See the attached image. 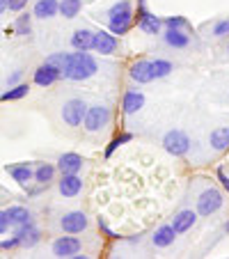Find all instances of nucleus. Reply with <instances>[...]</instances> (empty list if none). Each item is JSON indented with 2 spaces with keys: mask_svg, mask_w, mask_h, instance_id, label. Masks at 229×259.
Segmentation results:
<instances>
[{
  "mask_svg": "<svg viewBox=\"0 0 229 259\" xmlns=\"http://www.w3.org/2000/svg\"><path fill=\"white\" fill-rule=\"evenodd\" d=\"M128 76H131L133 83L138 85H147L154 80V71H151V60H138L131 64L128 69Z\"/></svg>",
  "mask_w": 229,
  "mask_h": 259,
  "instance_id": "nucleus-11",
  "label": "nucleus"
},
{
  "mask_svg": "<svg viewBox=\"0 0 229 259\" xmlns=\"http://www.w3.org/2000/svg\"><path fill=\"white\" fill-rule=\"evenodd\" d=\"M138 28L147 34H161L163 28V19L156 14H151L145 7H138Z\"/></svg>",
  "mask_w": 229,
  "mask_h": 259,
  "instance_id": "nucleus-10",
  "label": "nucleus"
},
{
  "mask_svg": "<svg viewBox=\"0 0 229 259\" xmlns=\"http://www.w3.org/2000/svg\"><path fill=\"white\" fill-rule=\"evenodd\" d=\"M117 34H112L110 30H99V32H94V39H92V51H97V53L101 55H112L117 53Z\"/></svg>",
  "mask_w": 229,
  "mask_h": 259,
  "instance_id": "nucleus-8",
  "label": "nucleus"
},
{
  "mask_svg": "<svg viewBox=\"0 0 229 259\" xmlns=\"http://www.w3.org/2000/svg\"><path fill=\"white\" fill-rule=\"evenodd\" d=\"M83 10V0H62L60 3V14L64 19H76Z\"/></svg>",
  "mask_w": 229,
  "mask_h": 259,
  "instance_id": "nucleus-26",
  "label": "nucleus"
},
{
  "mask_svg": "<svg viewBox=\"0 0 229 259\" xmlns=\"http://www.w3.org/2000/svg\"><path fill=\"white\" fill-rule=\"evenodd\" d=\"M16 32L19 34H30V16L28 14H21L16 19Z\"/></svg>",
  "mask_w": 229,
  "mask_h": 259,
  "instance_id": "nucleus-32",
  "label": "nucleus"
},
{
  "mask_svg": "<svg viewBox=\"0 0 229 259\" xmlns=\"http://www.w3.org/2000/svg\"><path fill=\"white\" fill-rule=\"evenodd\" d=\"M80 241L76 239V236H60V239H55L53 241V254L55 257H62V259H67V257H73V254H78L80 252Z\"/></svg>",
  "mask_w": 229,
  "mask_h": 259,
  "instance_id": "nucleus-9",
  "label": "nucleus"
},
{
  "mask_svg": "<svg viewBox=\"0 0 229 259\" xmlns=\"http://www.w3.org/2000/svg\"><path fill=\"white\" fill-rule=\"evenodd\" d=\"M218 181H220V184H222V188H224V191L229 193V177L224 175L222 170H218Z\"/></svg>",
  "mask_w": 229,
  "mask_h": 259,
  "instance_id": "nucleus-38",
  "label": "nucleus"
},
{
  "mask_svg": "<svg viewBox=\"0 0 229 259\" xmlns=\"http://www.w3.org/2000/svg\"><path fill=\"white\" fill-rule=\"evenodd\" d=\"M110 119H112L110 108L97 103V106H87V113H85L83 126H85V131H87V133H99V131H103V128L110 124Z\"/></svg>",
  "mask_w": 229,
  "mask_h": 259,
  "instance_id": "nucleus-3",
  "label": "nucleus"
},
{
  "mask_svg": "<svg viewBox=\"0 0 229 259\" xmlns=\"http://www.w3.org/2000/svg\"><path fill=\"white\" fill-rule=\"evenodd\" d=\"M99 227H101V232H103L106 236H110V239H117V236H115V232H112L110 227L106 225V220H103V218H99Z\"/></svg>",
  "mask_w": 229,
  "mask_h": 259,
  "instance_id": "nucleus-36",
  "label": "nucleus"
},
{
  "mask_svg": "<svg viewBox=\"0 0 229 259\" xmlns=\"http://www.w3.org/2000/svg\"><path fill=\"white\" fill-rule=\"evenodd\" d=\"M58 188H60V195L62 197H76L83 191V179H80L78 175H62Z\"/></svg>",
  "mask_w": 229,
  "mask_h": 259,
  "instance_id": "nucleus-15",
  "label": "nucleus"
},
{
  "mask_svg": "<svg viewBox=\"0 0 229 259\" xmlns=\"http://www.w3.org/2000/svg\"><path fill=\"white\" fill-rule=\"evenodd\" d=\"M87 225H89V218L83 211H69L60 220V227H62L64 234H80V232L87 230Z\"/></svg>",
  "mask_w": 229,
  "mask_h": 259,
  "instance_id": "nucleus-7",
  "label": "nucleus"
},
{
  "mask_svg": "<svg viewBox=\"0 0 229 259\" xmlns=\"http://www.w3.org/2000/svg\"><path fill=\"white\" fill-rule=\"evenodd\" d=\"M80 167H83V156L76 152H67L58 158V170L62 175H78Z\"/></svg>",
  "mask_w": 229,
  "mask_h": 259,
  "instance_id": "nucleus-14",
  "label": "nucleus"
},
{
  "mask_svg": "<svg viewBox=\"0 0 229 259\" xmlns=\"http://www.w3.org/2000/svg\"><path fill=\"white\" fill-rule=\"evenodd\" d=\"M85 113H87V106H85L83 99H69L62 106V119L69 126H80L85 119Z\"/></svg>",
  "mask_w": 229,
  "mask_h": 259,
  "instance_id": "nucleus-6",
  "label": "nucleus"
},
{
  "mask_svg": "<svg viewBox=\"0 0 229 259\" xmlns=\"http://www.w3.org/2000/svg\"><path fill=\"white\" fill-rule=\"evenodd\" d=\"M145 108V94L140 90H126L122 99V110L124 115H135Z\"/></svg>",
  "mask_w": 229,
  "mask_h": 259,
  "instance_id": "nucleus-13",
  "label": "nucleus"
},
{
  "mask_svg": "<svg viewBox=\"0 0 229 259\" xmlns=\"http://www.w3.org/2000/svg\"><path fill=\"white\" fill-rule=\"evenodd\" d=\"M92 39H94V32L87 28H80L73 32L71 37V46L76 51H92Z\"/></svg>",
  "mask_w": 229,
  "mask_h": 259,
  "instance_id": "nucleus-22",
  "label": "nucleus"
},
{
  "mask_svg": "<svg viewBox=\"0 0 229 259\" xmlns=\"http://www.w3.org/2000/svg\"><path fill=\"white\" fill-rule=\"evenodd\" d=\"M227 51H229V46H227Z\"/></svg>",
  "mask_w": 229,
  "mask_h": 259,
  "instance_id": "nucleus-42",
  "label": "nucleus"
},
{
  "mask_svg": "<svg viewBox=\"0 0 229 259\" xmlns=\"http://www.w3.org/2000/svg\"><path fill=\"white\" fill-rule=\"evenodd\" d=\"M55 170H58V167L51 165V163H41V165L34 170V181L41 184V186H49L51 181H53V177H55Z\"/></svg>",
  "mask_w": 229,
  "mask_h": 259,
  "instance_id": "nucleus-25",
  "label": "nucleus"
},
{
  "mask_svg": "<svg viewBox=\"0 0 229 259\" xmlns=\"http://www.w3.org/2000/svg\"><path fill=\"white\" fill-rule=\"evenodd\" d=\"M7 172L12 175V179L16 181V184H21V186H25L30 179H34V172L32 167H30V163H19V165H7L5 167Z\"/></svg>",
  "mask_w": 229,
  "mask_h": 259,
  "instance_id": "nucleus-20",
  "label": "nucleus"
},
{
  "mask_svg": "<svg viewBox=\"0 0 229 259\" xmlns=\"http://www.w3.org/2000/svg\"><path fill=\"white\" fill-rule=\"evenodd\" d=\"M176 239V232L172 225H161L154 234H151V243L156 245V248H170Z\"/></svg>",
  "mask_w": 229,
  "mask_h": 259,
  "instance_id": "nucleus-19",
  "label": "nucleus"
},
{
  "mask_svg": "<svg viewBox=\"0 0 229 259\" xmlns=\"http://www.w3.org/2000/svg\"><path fill=\"white\" fill-rule=\"evenodd\" d=\"M163 41H165L170 49H188L190 37L186 34V30L165 28V32H163Z\"/></svg>",
  "mask_w": 229,
  "mask_h": 259,
  "instance_id": "nucleus-18",
  "label": "nucleus"
},
{
  "mask_svg": "<svg viewBox=\"0 0 229 259\" xmlns=\"http://www.w3.org/2000/svg\"><path fill=\"white\" fill-rule=\"evenodd\" d=\"M197 223V211H193V209H184V211H179V213L174 215V220H172L170 225L174 227V232L176 234H184V232H188L190 227Z\"/></svg>",
  "mask_w": 229,
  "mask_h": 259,
  "instance_id": "nucleus-17",
  "label": "nucleus"
},
{
  "mask_svg": "<svg viewBox=\"0 0 229 259\" xmlns=\"http://www.w3.org/2000/svg\"><path fill=\"white\" fill-rule=\"evenodd\" d=\"M58 12H60L58 0H37L34 3V16L37 19H53Z\"/></svg>",
  "mask_w": 229,
  "mask_h": 259,
  "instance_id": "nucleus-21",
  "label": "nucleus"
},
{
  "mask_svg": "<svg viewBox=\"0 0 229 259\" xmlns=\"http://www.w3.org/2000/svg\"><path fill=\"white\" fill-rule=\"evenodd\" d=\"M222 204H224L222 193H220L218 188L211 186V188H206V191H202L200 197H197V213L200 215H213L222 209Z\"/></svg>",
  "mask_w": 229,
  "mask_h": 259,
  "instance_id": "nucleus-5",
  "label": "nucleus"
},
{
  "mask_svg": "<svg viewBox=\"0 0 229 259\" xmlns=\"http://www.w3.org/2000/svg\"><path fill=\"white\" fill-rule=\"evenodd\" d=\"M62 78V71L60 69H55L53 64L44 62L37 71H34V85H39V88H49V85H53L55 80Z\"/></svg>",
  "mask_w": 229,
  "mask_h": 259,
  "instance_id": "nucleus-12",
  "label": "nucleus"
},
{
  "mask_svg": "<svg viewBox=\"0 0 229 259\" xmlns=\"http://www.w3.org/2000/svg\"><path fill=\"white\" fill-rule=\"evenodd\" d=\"M133 25V3L131 0H119L108 10V30L112 34H126Z\"/></svg>",
  "mask_w": 229,
  "mask_h": 259,
  "instance_id": "nucleus-2",
  "label": "nucleus"
},
{
  "mask_svg": "<svg viewBox=\"0 0 229 259\" xmlns=\"http://www.w3.org/2000/svg\"><path fill=\"white\" fill-rule=\"evenodd\" d=\"M131 140H133V136H131V133H122V136H115V138H112V140H110V145L106 147V158H110L112 154H115V152H117V149H119V147H122V145H126V142H131Z\"/></svg>",
  "mask_w": 229,
  "mask_h": 259,
  "instance_id": "nucleus-28",
  "label": "nucleus"
},
{
  "mask_svg": "<svg viewBox=\"0 0 229 259\" xmlns=\"http://www.w3.org/2000/svg\"><path fill=\"white\" fill-rule=\"evenodd\" d=\"M99 71V64L87 51H76V53H69L67 67H64L62 76L67 80H87L92 78L94 73Z\"/></svg>",
  "mask_w": 229,
  "mask_h": 259,
  "instance_id": "nucleus-1",
  "label": "nucleus"
},
{
  "mask_svg": "<svg viewBox=\"0 0 229 259\" xmlns=\"http://www.w3.org/2000/svg\"><path fill=\"white\" fill-rule=\"evenodd\" d=\"M67 60H69V53H53L46 62L53 64L55 69H60V71H64V67H67Z\"/></svg>",
  "mask_w": 229,
  "mask_h": 259,
  "instance_id": "nucleus-31",
  "label": "nucleus"
},
{
  "mask_svg": "<svg viewBox=\"0 0 229 259\" xmlns=\"http://www.w3.org/2000/svg\"><path fill=\"white\" fill-rule=\"evenodd\" d=\"M28 92H30L28 85H16V88L7 90V92L3 94V101H16V99H23Z\"/></svg>",
  "mask_w": 229,
  "mask_h": 259,
  "instance_id": "nucleus-30",
  "label": "nucleus"
},
{
  "mask_svg": "<svg viewBox=\"0 0 229 259\" xmlns=\"http://www.w3.org/2000/svg\"><path fill=\"white\" fill-rule=\"evenodd\" d=\"M16 239H19V245L23 248H32V245L39 243V230L32 225V223H25V225L16 227Z\"/></svg>",
  "mask_w": 229,
  "mask_h": 259,
  "instance_id": "nucleus-16",
  "label": "nucleus"
},
{
  "mask_svg": "<svg viewBox=\"0 0 229 259\" xmlns=\"http://www.w3.org/2000/svg\"><path fill=\"white\" fill-rule=\"evenodd\" d=\"M209 142H211V147H213L215 152H224V149H229V126L213 128L211 136H209Z\"/></svg>",
  "mask_w": 229,
  "mask_h": 259,
  "instance_id": "nucleus-23",
  "label": "nucleus"
},
{
  "mask_svg": "<svg viewBox=\"0 0 229 259\" xmlns=\"http://www.w3.org/2000/svg\"><path fill=\"white\" fill-rule=\"evenodd\" d=\"M224 230H227V234H229V220H227V223H224Z\"/></svg>",
  "mask_w": 229,
  "mask_h": 259,
  "instance_id": "nucleus-41",
  "label": "nucleus"
},
{
  "mask_svg": "<svg viewBox=\"0 0 229 259\" xmlns=\"http://www.w3.org/2000/svg\"><path fill=\"white\" fill-rule=\"evenodd\" d=\"M16 245H19V239H16V236H12V239H7V241H3V243H0V248H3V250H12V248H16Z\"/></svg>",
  "mask_w": 229,
  "mask_h": 259,
  "instance_id": "nucleus-37",
  "label": "nucleus"
},
{
  "mask_svg": "<svg viewBox=\"0 0 229 259\" xmlns=\"http://www.w3.org/2000/svg\"><path fill=\"white\" fill-rule=\"evenodd\" d=\"M213 34L215 37H227L229 34V19H220L218 23L213 25Z\"/></svg>",
  "mask_w": 229,
  "mask_h": 259,
  "instance_id": "nucleus-33",
  "label": "nucleus"
},
{
  "mask_svg": "<svg viewBox=\"0 0 229 259\" xmlns=\"http://www.w3.org/2000/svg\"><path fill=\"white\" fill-rule=\"evenodd\" d=\"M19 78H21V71H14V73H12V78H10V83H16Z\"/></svg>",
  "mask_w": 229,
  "mask_h": 259,
  "instance_id": "nucleus-39",
  "label": "nucleus"
},
{
  "mask_svg": "<svg viewBox=\"0 0 229 259\" xmlns=\"http://www.w3.org/2000/svg\"><path fill=\"white\" fill-rule=\"evenodd\" d=\"M7 10V5H5V0H0V14H3V12Z\"/></svg>",
  "mask_w": 229,
  "mask_h": 259,
  "instance_id": "nucleus-40",
  "label": "nucleus"
},
{
  "mask_svg": "<svg viewBox=\"0 0 229 259\" xmlns=\"http://www.w3.org/2000/svg\"><path fill=\"white\" fill-rule=\"evenodd\" d=\"M151 71H154V80H158V78H167L174 71V67H172L170 60H151Z\"/></svg>",
  "mask_w": 229,
  "mask_h": 259,
  "instance_id": "nucleus-27",
  "label": "nucleus"
},
{
  "mask_svg": "<svg viewBox=\"0 0 229 259\" xmlns=\"http://www.w3.org/2000/svg\"><path fill=\"white\" fill-rule=\"evenodd\" d=\"M10 215H7V211H0V234H5L7 230H10Z\"/></svg>",
  "mask_w": 229,
  "mask_h": 259,
  "instance_id": "nucleus-35",
  "label": "nucleus"
},
{
  "mask_svg": "<svg viewBox=\"0 0 229 259\" xmlns=\"http://www.w3.org/2000/svg\"><path fill=\"white\" fill-rule=\"evenodd\" d=\"M7 215H10V223L14 227H21L25 223H32V213H30L25 206H10L7 209Z\"/></svg>",
  "mask_w": 229,
  "mask_h": 259,
  "instance_id": "nucleus-24",
  "label": "nucleus"
},
{
  "mask_svg": "<svg viewBox=\"0 0 229 259\" xmlns=\"http://www.w3.org/2000/svg\"><path fill=\"white\" fill-rule=\"evenodd\" d=\"M5 5L10 12H21L25 5H28V0H5Z\"/></svg>",
  "mask_w": 229,
  "mask_h": 259,
  "instance_id": "nucleus-34",
  "label": "nucleus"
},
{
  "mask_svg": "<svg viewBox=\"0 0 229 259\" xmlns=\"http://www.w3.org/2000/svg\"><path fill=\"white\" fill-rule=\"evenodd\" d=\"M163 149H165L167 154H172V156H186L190 149V138L186 131H181V128H172V131H167L165 136H163Z\"/></svg>",
  "mask_w": 229,
  "mask_h": 259,
  "instance_id": "nucleus-4",
  "label": "nucleus"
},
{
  "mask_svg": "<svg viewBox=\"0 0 229 259\" xmlns=\"http://www.w3.org/2000/svg\"><path fill=\"white\" fill-rule=\"evenodd\" d=\"M163 25H165V28L186 30V32L190 30V23H188V19H186V16H167V19H163Z\"/></svg>",
  "mask_w": 229,
  "mask_h": 259,
  "instance_id": "nucleus-29",
  "label": "nucleus"
}]
</instances>
